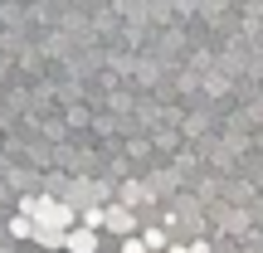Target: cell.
<instances>
[{"label":"cell","mask_w":263,"mask_h":253,"mask_svg":"<svg viewBox=\"0 0 263 253\" xmlns=\"http://www.w3.org/2000/svg\"><path fill=\"white\" fill-rule=\"evenodd\" d=\"M103 229H112L117 239H122V234H132V229H137V224H132V209H127V205H112V209H103Z\"/></svg>","instance_id":"cell-2"},{"label":"cell","mask_w":263,"mask_h":253,"mask_svg":"<svg viewBox=\"0 0 263 253\" xmlns=\"http://www.w3.org/2000/svg\"><path fill=\"white\" fill-rule=\"evenodd\" d=\"M117 253H151V248H146V239L132 229V234H122V248H117Z\"/></svg>","instance_id":"cell-5"},{"label":"cell","mask_w":263,"mask_h":253,"mask_svg":"<svg viewBox=\"0 0 263 253\" xmlns=\"http://www.w3.org/2000/svg\"><path fill=\"white\" fill-rule=\"evenodd\" d=\"M141 239H146V248H151V253H161V248H166V244H171V239H166V234H161V229H146V234H141Z\"/></svg>","instance_id":"cell-6"},{"label":"cell","mask_w":263,"mask_h":253,"mask_svg":"<svg viewBox=\"0 0 263 253\" xmlns=\"http://www.w3.org/2000/svg\"><path fill=\"white\" fill-rule=\"evenodd\" d=\"M10 239H34V219H29V215H15V219H10Z\"/></svg>","instance_id":"cell-4"},{"label":"cell","mask_w":263,"mask_h":253,"mask_svg":"<svg viewBox=\"0 0 263 253\" xmlns=\"http://www.w3.org/2000/svg\"><path fill=\"white\" fill-rule=\"evenodd\" d=\"M161 253H190L185 244H166V248H161Z\"/></svg>","instance_id":"cell-7"},{"label":"cell","mask_w":263,"mask_h":253,"mask_svg":"<svg viewBox=\"0 0 263 253\" xmlns=\"http://www.w3.org/2000/svg\"><path fill=\"white\" fill-rule=\"evenodd\" d=\"M0 253H15V248H0Z\"/></svg>","instance_id":"cell-8"},{"label":"cell","mask_w":263,"mask_h":253,"mask_svg":"<svg viewBox=\"0 0 263 253\" xmlns=\"http://www.w3.org/2000/svg\"><path fill=\"white\" fill-rule=\"evenodd\" d=\"M59 253H64V248H59Z\"/></svg>","instance_id":"cell-9"},{"label":"cell","mask_w":263,"mask_h":253,"mask_svg":"<svg viewBox=\"0 0 263 253\" xmlns=\"http://www.w3.org/2000/svg\"><path fill=\"white\" fill-rule=\"evenodd\" d=\"M64 253H98V229H73V224H68L64 229Z\"/></svg>","instance_id":"cell-1"},{"label":"cell","mask_w":263,"mask_h":253,"mask_svg":"<svg viewBox=\"0 0 263 253\" xmlns=\"http://www.w3.org/2000/svg\"><path fill=\"white\" fill-rule=\"evenodd\" d=\"M34 244L44 253H59V248H64V229H59V224H34Z\"/></svg>","instance_id":"cell-3"}]
</instances>
